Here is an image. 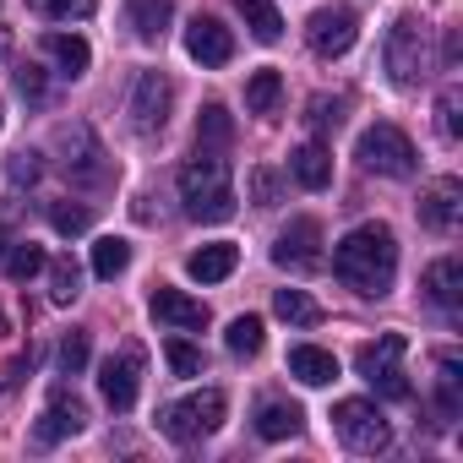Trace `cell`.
Returning <instances> with one entry per match:
<instances>
[{
  "instance_id": "cell-1",
  "label": "cell",
  "mask_w": 463,
  "mask_h": 463,
  "mask_svg": "<svg viewBox=\"0 0 463 463\" xmlns=\"http://www.w3.org/2000/svg\"><path fill=\"white\" fill-rule=\"evenodd\" d=\"M333 273L354 289V295H387L398 279V241L387 223H360L333 246Z\"/></svg>"
},
{
  "instance_id": "cell-2",
  "label": "cell",
  "mask_w": 463,
  "mask_h": 463,
  "mask_svg": "<svg viewBox=\"0 0 463 463\" xmlns=\"http://www.w3.org/2000/svg\"><path fill=\"white\" fill-rule=\"evenodd\" d=\"M180 202H185V218H196V223H229L235 218V180H229V164H223L218 147H202L180 169Z\"/></svg>"
},
{
  "instance_id": "cell-3",
  "label": "cell",
  "mask_w": 463,
  "mask_h": 463,
  "mask_svg": "<svg viewBox=\"0 0 463 463\" xmlns=\"http://www.w3.org/2000/svg\"><path fill=\"white\" fill-rule=\"evenodd\" d=\"M223 414H229V398H223L218 387H202V392L169 403V409L158 414V425H164V436H175V441H202V436H213V430L223 425Z\"/></svg>"
},
{
  "instance_id": "cell-4",
  "label": "cell",
  "mask_w": 463,
  "mask_h": 463,
  "mask_svg": "<svg viewBox=\"0 0 463 463\" xmlns=\"http://www.w3.org/2000/svg\"><path fill=\"white\" fill-rule=\"evenodd\" d=\"M333 430L349 452H387L392 447V425L371 398H344L333 403Z\"/></svg>"
},
{
  "instance_id": "cell-5",
  "label": "cell",
  "mask_w": 463,
  "mask_h": 463,
  "mask_svg": "<svg viewBox=\"0 0 463 463\" xmlns=\"http://www.w3.org/2000/svg\"><path fill=\"white\" fill-rule=\"evenodd\" d=\"M382 61H387V77H392L398 88H414V82L430 71L425 23H420V17H398V23L387 28V50H382Z\"/></svg>"
},
{
  "instance_id": "cell-6",
  "label": "cell",
  "mask_w": 463,
  "mask_h": 463,
  "mask_svg": "<svg viewBox=\"0 0 463 463\" xmlns=\"http://www.w3.org/2000/svg\"><path fill=\"white\" fill-rule=\"evenodd\" d=\"M354 158L371 169V175H387V180H409L414 175V142L398 131V126H371L354 147Z\"/></svg>"
},
{
  "instance_id": "cell-7",
  "label": "cell",
  "mask_w": 463,
  "mask_h": 463,
  "mask_svg": "<svg viewBox=\"0 0 463 463\" xmlns=\"http://www.w3.org/2000/svg\"><path fill=\"white\" fill-rule=\"evenodd\" d=\"M55 147L66 153L61 169H66L71 185H104L109 180V164H104V147H99L93 126H61L55 131Z\"/></svg>"
},
{
  "instance_id": "cell-8",
  "label": "cell",
  "mask_w": 463,
  "mask_h": 463,
  "mask_svg": "<svg viewBox=\"0 0 463 463\" xmlns=\"http://www.w3.org/2000/svg\"><path fill=\"white\" fill-rule=\"evenodd\" d=\"M403 354H409V344H403L398 333H387V338H376V344H365V349L354 354V371H360L376 392H387V398H409Z\"/></svg>"
},
{
  "instance_id": "cell-9",
  "label": "cell",
  "mask_w": 463,
  "mask_h": 463,
  "mask_svg": "<svg viewBox=\"0 0 463 463\" xmlns=\"http://www.w3.org/2000/svg\"><path fill=\"white\" fill-rule=\"evenodd\" d=\"M306 39H311V50H317L322 61H338V55L354 50V39H360V17H354L349 6H322V12H311Z\"/></svg>"
},
{
  "instance_id": "cell-10",
  "label": "cell",
  "mask_w": 463,
  "mask_h": 463,
  "mask_svg": "<svg viewBox=\"0 0 463 463\" xmlns=\"http://www.w3.org/2000/svg\"><path fill=\"white\" fill-rule=\"evenodd\" d=\"M169 104H175L169 77H164V71H142L137 88H131V126H137L142 137L164 131V126H169Z\"/></svg>"
},
{
  "instance_id": "cell-11",
  "label": "cell",
  "mask_w": 463,
  "mask_h": 463,
  "mask_svg": "<svg viewBox=\"0 0 463 463\" xmlns=\"http://www.w3.org/2000/svg\"><path fill=\"white\" fill-rule=\"evenodd\" d=\"M99 392H104V403H109L115 414H126V409L137 403V392H142V354H137V349L109 354V360L99 365Z\"/></svg>"
},
{
  "instance_id": "cell-12",
  "label": "cell",
  "mask_w": 463,
  "mask_h": 463,
  "mask_svg": "<svg viewBox=\"0 0 463 463\" xmlns=\"http://www.w3.org/2000/svg\"><path fill=\"white\" fill-rule=\"evenodd\" d=\"M273 262L289 268V273H311L322 262V223L317 218H289V229L273 246Z\"/></svg>"
},
{
  "instance_id": "cell-13",
  "label": "cell",
  "mask_w": 463,
  "mask_h": 463,
  "mask_svg": "<svg viewBox=\"0 0 463 463\" xmlns=\"http://www.w3.org/2000/svg\"><path fill=\"white\" fill-rule=\"evenodd\" d=\"M420 223L430 229V235H458V223H463V185L452 175L430 180L420 191Z\"/></svg>"
},
{
  "instance_id": "cell-14",
  "label": "cell",
  "mask_w": 463,
  "mask_h": 463,
  "mask_svg": "<svg viewBox=\"0 0 463 463\" xmlns=\"http://www.w3.org/2000/svg\"><path fill=\"white\" fill-rule=\"evenodd\" d=\"M185 55L196 66H229L235 61V33H229L218 17H191L185 23Z\"/></svg>"
},
{
  "instance_id": "cell-15",
  "label": "cell",
  "mask_w": 463,
  "mask_h": 463,
  "mask_svg": "<svg viewBox=\"0 0 463 463\" xmlns=\"http://www.w3.org/2000/svg\"><path fill=\"white\" fill-rule=\"evenodd\" d=\"M82 425H88V403H82L77 392H55L50 409H44L39 425H33V447H55V441H66V436H77Z\"/></svg>"
},
{
  "instance_id": "cell-16",
  "label": "cell",
  "mask_w": 463,
  "mask_h": 463,
  "mask_svg": "<svg viewBox=\"0 0 463 463\" xmlns=\"http://www.w3.org/2000/svg\"><path fill=\"white\" fill-rule=\"evenodd\" d=\"M153 317H158L169 333H202V327H207V306L191 300L185 289H169V284L153 289Z\"/></svg>"
},
{
  "instance_id": "cell-17",
  "label": "cell",
  "mask_w": 463,
  "mask_h": 463,
  "mask_svg": "<svg viewBox=\"0 0 463 463\" xmlns=\"http://www.w3.org/2000/svg\"><path fill=\"white\" fill-rule=\"evenodd\" d=\"M425 295H430V306L458 311V306H463V262H458V257L430 262V268H425Z\"/></svg>"
},
{
  "instance_id": "cell-18",
  "label": "cell",
  "mask_w": 463,
  "mask_h": 463,
  "mask_svg": "<svg viewBox=\"0 0 463 463\" xmlns=\"http://www.w3.org/2000/svg\"><path fill=\"white\" fill-rule=\"evenodd\" d=\"M235 262H241V251H235V246H229V241H213V246H202V251H191V257H185V273H191L196 284H218V279L235 273Z\"/></svg>"
},
{
  "instance_id": "cell-19",
  "label": "cell",
  "mask_w": 463,
  "mask_h": 463,
  "mask_svg": "<svg viewBox=\"0 0 463 463\" xmlns=\"http://www.w3.org/2000/svg\"><path fill=\"white\" fill-rule=\"evenodd\" d=\"M289 376H300L306 387H327V382H338V360L317 344H295L289 349Z\"/></svg>"
},
{
  "instance_id": "cell-20",
  "label": "cell",
  "mask_w": 463,
  "mask_h": 463,
  "mask_svg": "<svg viewBox=\"0 0 463 463\" xmlns=\"http://www.w3.org/2000/svg\"><path fill=\"white\" fill-rule=\"evenodd\" d=\"M458 409H463V365H458V354H441L436 360V420L452 425Z\"/></svg>"
},
{
  "instance_id": "cell-21",
  "label": "cell",
  "mask_w": 463,
  "mask_h": 463,
  "mask_svg": "<svg viewBox=\"0 0 463 463\" xmlns=\"http://www.w3.org/2000/svg\"><path fill=\"white\" fill-rule=\"evenodd\" d=\"M289 175H295L306 191H322V185L333 180V153H327L322 142H306V147L289 153Z\"/></svg>"
},
{
  "instance_id": "cell-22",
  "label": "cell",
  "mask_w": 463,
  "mask_h": 463,
  "mask_svg": "<svg viewBox=\"0 0 463 463\" xmlns=\"http://www.w3.org/2000/svg\"><path fill=\"white\" fill-rule=\"evenodd\" d=\"M126 17H131V28H137L142 44H158L164 28H169V17H175V0H131Z\"/></svg>"
},
{
  "instance_id": "cell-23",
  "label": "cell",
  "mask_w": 463,
  "mask_h": 463,
  "mask_svg": "<svg viewBox=\"0 0 463 463\" xmlns=\"http://www.w3.org/2000/svg\"><path fill=\"white\" fill-rule=\"evenodd\" d=\"M44 55L61 66V77H82L88 61H93L88 39H77V33H44Z\"/></svg>"
},
{
  "instance_id": "cell-24",
  "label": "cell",
  "mask_w": 463,
  "mask_h": 463,
  "mask_svg": "<svg viewBox=\"0 0 463 463\" xmlns=\"http://www.w3.org/2000/svg\"><path fill=\"white\" fill-rule=\"evenodd\" d=\"M235 6H241V17H246V28H251L257 44H279L284 39V17H279L273 0H235Z\"/></svg>"
},
{
  "instance_id": "cell-25",
  "label": "cell",
  "mask_w": 463,
  "mask_h": 463,
  "mask_svg": "<svg viewBox=\"0 0 463 463\" xmlns=\"http://www.w3.org/2000/svg\"><path fill=\"white\" fill-rule=\"evenodd\" d=\"M300 409L295 403H262L257 409V436L262 441H284V436H300Z\"/></svg>"
},
{
  "instance_id": "cell-26",
  "label": "cell",
  "mask_w": 463,
  "mask_h": 463,
  "mask_svg": "<svg viewBox=\"0 0 463 463\" xmlns=\"http://www.w3.org/2000/svg\"><path fill=\"white\" fill-rule=\"evenodd\" d=\"M279 104H284V77H279L273 66H262V71L246 82V109H251V115H273Z\"/></svg>"
},
{
  "instance_id": "cell-27",
  "label": "cell",
  "mask_w": 463,
  "mask_h": 463,
  "mask_svg": "<svg viewBox=\"0 0 463 463\" xmlns=\"http://www.w3.org/2000/svg\"><path fill=\"white\" fill-rule=\"evenodd\" d=\"M44 273H50V300H55V306H71V300L82 295V268H77L71 257L44 262Z\"/></svg>"
},
{
  "instance_id": "cell-28",
  "label": "cell",
  "mask_w": 463,
  "mask_h": 463,
  "mask_svg": "<svg viewBox=\"0 0 463 463\" xmlns=\"http://www.w3.org/2000/svg\"><path fill=\"white\" fill-rule=\"evenodd\" d=\"M273 311H279L284 322H295V327H317V322H322V306H317L306 289H279V295H273Z\"/></svg>"
},
{
  "instance_id": "cell-29",
  "label": "cell",
  "mask_w": 463,
  "mask_h": 463,
  "mask_svg": "<svg viewBox=\"0 0 463 463\" xmlns=\"http://www.w3.org/2000/svg\"><path fill=\"white\" fill-rule=\"evenodd\" d=\"M229 137H235V120H229V109H223V104H207V109L196 115V142L223 153V147H229Z\"/></svg>"
},
{
  "instance_id": "cell-30",
  "label": "cell",
  "mask_w": 463,
  "mask_h": 463,
  "mask_svg": "<svg viewBox=\"0 0 463 463\" xmlns=\"http://www.w3.org/2000/svg\"><path fill=\"white\" fill-rule=\"evenodd\" d=\"M6 279H17V284H28V279H39L44 273V251L33 246V241H17V246H6Z\"/></svg>"
},
{
  "instance_id": "cell-31",
  "label": "cell",
  "mask_w": 463,
  "mask_h": 463,
  "mask_svg": "<svg viewBox=\"0 0 463 463\" xmlns=\"http://www.w3.org/2000/svg\"><path fill=\"white\" fill-rule=\"evenodd\" d=\"M126 268H131V246H126L120 235H104V241L93 246V273H99V279H120Z\"/></svg>"
},
{
  "instance_id": "cell-32",
  "label": "cell",
  "mask_w": 463,
  "mask_h": 463,
  "mask_svg": "<svg viewBox=\"0 0 463 463\" xmlns=\"http://www.w3.org/2000/svg\"><path fill=\"white\" fill-rule=\"evenodd\" d=\"M223 344H229V354L251 360L262 349V317H235V322H229V333H223Z\"/></svg>"
},
{
  "instance_id": "cell-33",
  "label": "cell",
  "mask_w": 463,
  "mask_h": 463,
  "mask_svg": "<svg viewBox=\"0 0 463 463\" xmlns=\"http://www.w3.org/2000/svg\"><path fill=\"white\" fill-rule=\"evenodd\" d=\"M28 6H33L44 23H71V17H93L99 0H28Z\"/></svg>"
},
{
  "instance_id": "cell-34",
  "label": "cell",
  "mask_w": 463,
  "mask_h": 463,
  "mask_svg": "<svg viewBox=\"0 0 463 463\" xmlns=\"http://www.w3.org/2000/svg\"><path fill=\"white\" fill-rule=\"evenodd\" d=\"M50 223H55V235H88L93 213L82 202H50Z\"/></svg>"
},
{
  "instance_id": "cell-35",
  "label": "cell",
  "mask_w": 463,
  "mask_h": 463,
  "mask_svg": "<svg viewBox=\"0 0 463 463\" xmlns=\"http://www.w3.org/2000/svg\"><path fill=\"white\" fill-rule=\"evenodd\" d=\"M458 109H463V93H458V88H447V93L436 99V126H441V137H447V142H458V137H463Z\"/></svg>"
},
{
  "instance_id": "cell-36",
  "label": "cell",
  "mask_w": 463,
  "mask_h": 463,
  "mask_svg": "<svg viewBox=\"0 0 463 463\" xmlns=\"http://www.w3.org/2000/svg\"><path fill=\"white\" fill-rule=\"evenodd\" d=\"M164 354H169V371H175V376H202V365H207V360H202V349H196V344H185V338H169V349H164Z\"/></svg>"
},
{
  "instance_id": "cell-37",
  "label": "cell",
  "mask_w": 463,
  "mask_h": 463,
  "mask_svg": "<svg viewBox=\"0 0 463 463\" xmlns=\"http://www.w3.org/2000/svg\"><path fill=\"white\" fill-rule=\"evenodd\" d=\"M17 93H23L28 104H44V99H50V82H44V66H39V61H23V66H17Z\"/></svg>"
},
{
  "instance_id": "cell-38",
  "label": "cell",
  "mask_w": 463,
  "mask_h": 463,
  "mask_svg": "<svg viewBox=\"0 0 463 463\" xmlns=\"http://www.w3.org/2000/svg\"><path fill=\"white\" fill-rule=\"evenodd\" d=\"M82 365H88V333H82V327H71V333L61 338V371H66V376H77Z\"/></svg>"
},
{
  "instance_id": "cell-39",
  "label": "cell",
  "mask_w": 463,
  "mask_h": 463,
  "mask_svg": "<svg viewBox=\"0 0 463 463\" xmlns=\"http://www.w3.org/2000/svg\"><path fill=\"white\" fill-rule=\"evenodd\" d=\"M311 131H338L344 126V99H311Z\"/></svg>"
},
{
  "instance_id": "cell-40",
  "label": "cell",
  "mask_w": 463,
  "mask_h": 463,
  "mask_svg": "<svg viewBox=\"0 0 463 463\" xmlns=\"http://www.w3.org/2000/svg\"><path fill=\"white\" fill-rule=\"evenodd\" d=\"M251 202H257V207H273V202H279V175H273V169H257V175H251Z\"/></svg>"
},
{
  "instance_id": "cell-41",
  "label": "cell",
  "mask_w": 463,
  "mask_h": 463,
  "mask_svg": "<svg viewBox=\"0 0 463 463\" xmlns=\"http://www.w3.org/2000/svg\"><path fill=\"white\" fill-rule=\"evenodd\" d=\"M39 169H44V164H39V153H28V147H23V153H12V180H17V185H33V180H39Z\"/></svg>"
},
{
  "instance_id": "cell-42",
  "label": "cell",
  "mask_w": 463,
  "mask_h": 463,
  "mask_svg": "<svg viewBox=\"0 0 463 463\" xmlns=\"http://www.w3.org/2000/svg\"><path fill=\"white\" fill-rule=\"evenodd\" d=\"M6 246H12V241H6V229H0V262H6Z\"/></svg>"
},
{
  "instance_id": "cell-43",
  "label": "cell",
  "mask_w": 463,
  "mask_h": 463,
  "mask_svg": "<svg viewBox=\"0 0 463 463\" xmlns=\"http://www.w3.org/2000/svg\"><path fill=\"white\" fill-rule=\"evenodd\" d=\"M0 338H6V317H0Z\"/></svg>"
}]
</instances>
